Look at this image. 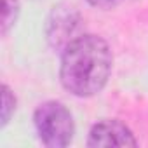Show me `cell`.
Here are the masks:
<instances>
[{"instance_id":"3","label":"cell","mask_w":148,"mask_h":148,"mask_svg":"<svg viewBox=\"0 0 148 148\" xmlns=\"http://www.w3.org/2000/svg\"><path fill=\"white\" fill-rule=\"evenodd\" d=\"M79 14L73 7H54L47 21V40L54 49H64L77 30Z\"/></svg>"},{"instance_id":"1","label":"cell","mask_w":148,"mask_h":148,"mask_svg":"<svg viewBox=\"0 0 148 148\" xmlns=\"http://www.w3.org/2000/svg\"><path fill=\"white\" fill-rule=\"evenodd\" d=\"M112 63V51L101 37H75L63 49L59 70L61 84L73 96H94L106 86Z\"/></svg>"},{"instance_id":"2","label":"cell","mask_w":148,"mask_h":148,"mask_svg":"<svg viewBox=\"0 0 148 148\" xmlns=\"http://www.w3.org/2000/svg\"><path fill=\"white\" fill-rule=\"evenodd\" d=\"M33 124L40 141L49 148L68 146L75 134L70 110L59 101H45L33 113Z\"/></svg>"},{"instance_id":"5","label":"cell","mask_w":148,"mask_h":148,"mask_svg":"<svg viewBox=\"0 0 148 148\" xmlns=\"http://www.w3.org/2000/svg\"><path fill=\"white\" fill-rule=\"evenodd\" d=\"M19 12V2L18 0H2V21H0V30L2 35H7V32L14 26Z\"/></svg>"},{"instance_id":"7","label":"cell","mask_w":148,"mask_h":148,"mask_svg":"<svg viewBox=\"0 0 148 148\" xmlns=\"http://www.w3.org/2000/svg\"><path fill=\"white\" fill-rule=\"evenodd\" d=\"M87 2L92 7H98V9H112L120 2V0H87Z\"/></svg>"},{"instance_id":"6","label":"cell","mask_w":148,"mask_h":148,"mask_svg":"<svg viewBox=\"0 0 148 148\" xmlns=\"http://www.w3.org/2000/svg\"><path fill=\"white\" fill-rule=\"evenodd\" d=\"M16 110V98L7 86H2V127L9 124Z\"/></svg>"},{"instance_id":"4","label":"cell","mask_w":148,"mask_h":148,"mask_svg":"<svg viewBox=\"0 0 148 148\" xmlns=\"http://www.w3.org/2000/svg\"><path fill=\"white\" fill-rule=\"evenodd\" d=\"M138 141L129 127L119 120H101L92 125L87 146H136Z\"/></svg>"}]
</instances>
